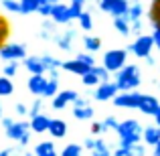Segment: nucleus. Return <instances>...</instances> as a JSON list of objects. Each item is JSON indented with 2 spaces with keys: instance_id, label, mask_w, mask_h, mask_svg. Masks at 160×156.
<instances>
[{
  "instance_id": "34",
  "label": "nucleus",
  "mask_w": 160,
  "mask_h": 156,
  "mask_svg": "<svg viewBox=\"0 0 160 156\" xmlns=\"http://www.w3.org/2000/svg\"><path fill=\"white\" fill-rule=\"evenodd\" d=\"M18 69H20L18 61H6V65H4V69H2V75H6V77L12 79L16 73H18Z\"/></svg>"
},
{
  "instance_id": "12",
  "label": "nucleus",
  "mask_w": 160,
  "mask_h": 156,
  "mask_svg": "<svg viewBox=\"0 0 160 156\" xmlns=\"http://www.w3.org/2000/svg\"><path fill=\"white\" fill-rule=\"evenodd\" d=\"M77 98H79V93L75 89H61L51 99V105H53V109H65L67 105H71Z\"/></svg>"
},
{
  "instance_id": "23",
  "label": "nucleus",
  "mask_w": 160,
  "mask_h": 156,
  "mask_svg": "<svg viewBox=\"0 0 160 156\" xmlns=\"http://www.w3.org/2000/svg\"><path fill=\"white\" fill-rule=\"evenodd\" d=\"M32 152H35V156H59L55 144H53V142H49V140L39 142V144L35 146V150H32Z\"/></svg>"
},
{
  "instance_id": "27",
  "label": "nucleus",
  "mask_w": 160,
  "mask_h": 156,
  "mask_svg": "<svg viewBox=\"0 0 160 156\" xmlns=\"http://www.w3.org/2000/svg\"><path fill=\"white\" fill-rule=\"evenodd\" d=\"M59 91H61V89H59V77H49L47 85H45V91H43V98H47V99L51 98L53 99Z\"/></svg>"
},
{
  "instance_id": "19",
  "label": "nucleus",
  "mask_w": 160,
  "mask_h": 156,
  "mask_svg": "<svg viewBox=\"0 0 160 156\" xmlns=\"http://www.w3.org/2000/svg\"><path fill=\"white\" fill-rule=\"evenodd\" d=\"M51 120H53V118H49L45 112H43V113H39V116L31 118V130H32L35 134H45V132H49Z\"/></svg>"
},
{
  "instance_id": "30",
  "label": "nucleus",
  "mask_w": 160,
  "mask_h": 156,
  "mask_svg": "<svg viewBox=\"0 0 160 156\" xmlns=\"http://www.w3.org/2000/svg\"><path fill=\"white\" fill-rule=\"evenodd\" d=\"M0 6H2L6 12H10V14H22L20 0H0Z\"/></svg>"
},
{
  "instance_id": "42",
  "label": "nucleus",
  "mask_w": 160,
  "mask_h": 156,
  "mask_svg": "<svg viewBox=\"0 0 160 156\" xmlns=\"http://www.w3.org/2000/svg\"><path fill=\"white\" fill-rule=\"evenodd\" d=\"M53 6L55 4H49V2H43L39 8V14L41 16H47V18H51V12H53Z\"/></svg>"
},
{
  "instance_id": "46",
  "label": "nucleus",
  "mask_w": 160,
  "mask_h": 156,
  "mask_svg": "<svg viewBox=\"0 0 160 156\" xmlns=\"http://www.w3.org/2000/svg\"><path fill=\"white\" fill-rule=\"evenodd\" d=\"M83 105H89V99L87 98H77L73 102V108H83Z\"/></svg>"
},
{
  "instance_id": "45",
  "label": "nucleus",
  "mask_w": 160,
  "mask_h": 156,
  "mask_svg": "<svg viewBox=\"0 0 160 156\" xmlns=\"http://www.w3.org/2000/svg\"><path fill=\"white\" fill-rule=\"evenodd\" d=\"M0 122H2V128L6 130V128H10L16 120H14V118H8V116H2V120H0Z\"/></svg>"
},
{
  "instance_id": "38",
  "label": "nucleus",
  "mask_w": 160,
  "mask_h": 156,
  "mask_svg": "<svg viewBox=\"0 0 160 156\" xmlns=\"http://www.w3.org/2000/svg\"><path fill=\"white\" fill-rule=\"evenodd\" d=\"M75 59L83 61L85 65H89V67H93V65H95V59H93V55H91V53H87V51H83V53H77V55H75Z\"/></svg>"
},
{
  "instance_id": "53",
  "label": "nucleus",
  "mask_w": 160,
  "mask_h": 156,
  "mask_svg": "<svg viewBox=\"0 0 160 156\" xmlns=\"http://www.w3.org/2000/svg\"><path fill=\"white\" fill-rule=\"evenodd\" d=\"M43 2H49V4H59L61 0H43Z\"/></svg>"
},
{
  "instance_id": "56",
  "label": "nucleus",
  "mask_w": 160,
  "mask_h": 156,
  "mask_svg": "<svg viewBox=\"0 0 160 156\" xmlns=\"http://www.w3.org/2000/svg\"><path fill=\"white\" fill-rule=\"evenodd\" d=\"M158 87H160V83H158Z\"/></svg>"
},
{
  "instance_id": "39",
  "label": "nucleus",
  "mask_w": 160,
  "mask_h": 156,
  "mask_svg": "<svg viewBox=\"0 0 160 156\" xmlns=\"http://www.w3.org/2000/svg\"><path fill=\"white\" fill-rule=\"evenodd\" d=\"M89 130H91V136H95V138H99L102 134H106V126H103V122H93Z\"/></svg>"
},
{
  "instance_id": "33",
  "label": "nucleus",
  "mask_w": 160,
  "mask_h": 156,
  "mask_svg": "<svg viewBox=\"0 0 160 156\" xmlns=\"http://www.w3.org/2000/svg\"><path fill=\"white\" fill-rule=\"evenodd\" d=\"M43 105H45L43 98H35L32 103H31V108H28V118H35V116H39V113H43Z\"/></svg>"
},
{
  "instance_id": "4",
  "label": "nucleus",
  "mask_w": 160,
  "mask_h": 156,
  "mask_svg": "<svg viewBox=\"0 0 160 156\" xmlns=\"http://www.w3.org/2000/svg\"><path fill=\"white\" fill-rule=\"evenodd\" d=\"M128 65V51L126 49H109L103 53V67L109 73H118L120 69Z\"/></svg>"
},
{
  "instance_id": "18",
  "label": "nucleus",
  "mask_w": 160,
  "mask_h": 156,
  "mask_svg": "<svg viewBox=\"0 0 160 156\" xmlns=\"http://www.w3.org/2000/svg\"><path fill=\"white\" fill-rule=\"evenodd\" d=\"M41 59H43L45 67H47L49 77H59V71L63 69V61H61V59H57L55 55H49V53L41 55Z\"/></svg>"
},
{
  "instance_id": "22",
  "label": "nucleus",
  "mask_w": 160,
  "mask_h": 156,
  "mask_svg": "<svg viewBox=\"0 0 160 156\" xmlns=\"http://www.w3.org/2000/svg\"><path fill=\"white\" fill-rule=\"evenodd\" d=\"M67 132H69V128H67V122L65 120H59V118H55L51 120V126H49V134L55 138V140H59V138H65Z\"/></svg>"
},
{
  "instance_id": "37",
  "label": "nucleus",
  "mask_w": 160,
  "mask_h": 156,
  "mask_svg": "<svg viewBox=\"0 0 160 156\" xmlns=\"http://www.w3.org/2000/svg\"><path fill=\"white\" fill-rule=\"evenodd\" d=\"M93 69H95V73L99 75L102 83H103V81H112V73H109V71H108L103 65H93Z\"/></svg>"
},
{
  "instance_id": "43",
  "label": "nucleus",
  "mask_w": 160,
  "mask_h": 156,
  "mask_svg": "<svg viewBox=\"0 0 160 156\" xmlns=\"http://www.w3.org/2000/svg\"><path fill=\"white\" fill-rule=\"evenodd\" d=\"M14 113H16V116H20V118H22V116H28V108L22 102H18V103H14Z\"/></svg>"
},
{
  "instance_id": "32",
  "label": "nucleus",
  "mask_w": 160,
  "mask_h": 156,
  "mask_svg": "<svg viewBox=\"0 0 160 156\" xmlns=\"http://www.w3.org/2000/svg\"><path fill=\"white\" fill-rule=\"evenodd\" d=\"M43 0H20V6H22V14H32V12H39Z\"/></svg>"
},
{
  "instance_id": "41",
  "label": "nucleus",
  "mask_w": 160,
  "mask_h": 156,
  "mask_svg": "<svg viewBox=\"0 0 160 156\" xmlns=\"http://www.w3.org/2000/svg\"><path fill=\"white\" fill-rule=\"evenodd\" d=\"M130 27H132V35L134 37H140V35H144V20H136V23H130Z\"/></svg>"
},
{
  "instance_id": "44",
  "label": "nucleus",
  "mask_w": 160,
  "mask_h": 156,
  "mask_svg": "<svg viewBox=\"0 0 160 156\" xmlns=\"http://www.w3.org/2000/svg\"><path fill=\"white\" fill-rule=\"evenodd\" d=\"M69 8H71V16H73V20H79V16L83 14V8L77 6V4H69Z\"/></svg>"
},
{
  "instance_id": "55",
  "label": "nucleus",
  "mask_w": 160,
  "mask_h": 156,
  "mask_svg": "<svg viewBox=\"0 0 160 156\" xmlns=\"http://www.w3.org/2000/svg\"><path fill=\"white\" fill-rule=\"evenodd\" d=\"M24 156H35V152H24Z\"/></svg>"
},
{
  "instance_id": "8",
  "label": "nucleus",
  "mask_w": 160,
  "mask_h": 156,
  "mask_svg": "<svg viewBox=\"0 0 160 156\" xmlns=\"http://www.w3.org/2000/svg\"><path fill=\"white\" fill-rule=\"evenodd\" d=\"M140 99H142V93L140 91H120L116 98L112 99L116 108H126V109H138L140 105Z\"/></svg>"
},
{
  "instance_id": "15",
  "label": "nucleus",
  "mask_w": 160,
  "mask_h": 156,
  "mask_svg": "<svg viewBox=\"0 0 160 156\" xmlns=\"http://www.w3.org/2000/svg\"><path fill=\"white\" fill-rule=\"evenodd\" d=\"M51 18H53L57 24H69L71 20H73L69 4H63V2L55 4V6H53V12H51Z\"/></svg>"
},
{
  "instance_id": "54",
  "label": "nucleus",
  "mask_w": 160,
  "mask_h": 156,
  "mask_svg": "<svg viewBox=\"0 0 160 156\" xmlns=\"http://www.w3.org/2000/svg\"><path fill=\"white\" fill-rule=\"evenodd\" d=\"M2 116H4V108H2V103H0V120H2Z\"/></svg>"
},
{
  "instance_id": "51",
  "label": "nucleus",
  "mask_w": 160,
  "mask_h": 156,
  "mask_svg": "<svg viewBox=\"0 0 160 156\" xmlns=\"http://www.w3.org/2000/svg\"><path fill=\"white\" fill-rule=\"evenodd\" d=\"M154 124H156V126H160V108H158V112L154 113Z\"/></svg>"
},
{
  "instance_id": "1",
  "label": "nucleus",
  "mask_w": 160,
  "mask_h": 156,
  "mask_svg": "<svg viewBox=\"0 0 160 156\" xmlns=\"http://www.w3.org/2000/svg\"><path fill=\"white\" fill-rule=\"evenodd\" d=\"M113 79H116V85L120 91H136L142 83V73L138 65H126L124 69H120L118 73H113Z\"/></svg>"
},
{
  "instance_id": "50",
  "label": "nucleus",
  "mask_w": 160,
  "mask_h": 156,
  "mask_svg": "<svg viewBox=\"0 0 160 156\" xmlns=\"http://www.w3.org/2000/svg\"><path fill=\"white\" fill-rule=\"evenodd\" d=\"M144 61H146V63H148V67H152V65H156V61H154V57H152V55H150V57H146V59H144Z\"/></svg>"
},
{
  "instance_id": "7",
  "label": "nucleus",
  "mask_w": 160,
  "mask_h": 156,
  "mask_svg": "<svg viewBox=\"0 0 160 156\" xmlns=\"http://www.w3.org/2000/svg\"><path fill=\"white\" fill-rule=\"evenodd\" d=\"M83 148L87 150L91 156H113L112 148L108 146L106 140H102V136L95 138V136H89L83 140Z\"/></svg>"
},
{
  "instance_id": "13",
  "label": "nucleus",
  "mask_w": 160,
  "mask_h": 156,
  "mask_svg": "<svg viewBox=\"0 0 160 156\" xmlns=\"http://www.w3.org/2000/svg\"><path fill=\"white\" fill-rule=\"evenodd\" d=\"M22 65L31 75H45L47 73V67H45L41 55H28V57L22 61Z\"/></svg>"
},
{
  "instance_id": "28",
  "label": "nucleus",
  "mask_w": 160,
  "mask_h": 156,
  "mask_svg": "<svg viewBox=\"0 0 160 156\" xmlns=\"http://www.w3.org/2000/svg\"><path fill=\"white\" fill-rule=\"evenodd\" d=\"M14 93V83H12L10 77L2 75L0 77V98H8V95Z\"/></svg>"
},
{
  "instance_id": "26",
  "label": "nucleus",
  "mask_w": 160,
  "mask_h": 156,
  "mask_svg": "<svg viewBox=\"0 0 160 156\" xmlns=\"http://www.w3.org/2000/svg\"><path fill=\"white\" fill-rule=\"evenodd\" d=\"M95 112L91 105H83V108H73V118L79 122H87V120H93Z\"/></svg>"
},
{
  "instance_id": "6",
  "label": "nucleus",
  "mask_w": 160,
  "mask_h": 156,
  "mask_svg": "<svg viewBox=\"0 0 160 156\" xmlns=\"http://www.w3.org/2000/svg\"><path fill=\"white\" fill-rule=\"evenodd\" d=\"M27 57V47L22 43H8L0 47V59L4 61H24Z\"/></svg>"
},
{
  "instance_id": "29",
  "label": "nucleus",
  "mask_w": 160,
  "mask_h": 156,
  "mask_svg": "<svg viewBox=\"0 0 160 156\" xmlns=\"http://www.w3.org/2000/svg\"><path fill=\"white\" fill-rule=\"evenodd\" d=\"M81 83L85 87H98L99 83H102V79H99V75L95 73V69H91V71H87L85 75H81Z\"/></svg>"
},
{
  "instance_id": "17",
  "label": "nucleus",
  "mask_w": 160,
  "mask_h": 156,
  "mask_svg": "<svg viewBox=\"0 0 160 156\" xmlns=\"http://www.w3.org/2000/svg\"><path fill=\"white\" fill-rule=\"evenodd\" d=\"M47 79L45 75H31L27 81V89L31 91L32 95H37V98H43V91H45V85H47Z\"/></svg>"
},
{
  "instance_id": "48",
  "label": "nucleus",
  "mask_w": 160,
  "mask_h": 156,
  "mask_svg": "<svg viewBox=\"0 0 160 156\" xmlns=\"http://www.w3.org/2000/svg\"><path fill=\"white\" fill-rule=\"evenodd\" d=\"M10 156H24V146H16V150H14V152H12Z\"/></svg>"
},
{
  "instance_id": "52",
  "label": "nucleus",
  "mask_w": 160,
  "mask_h": 156,
  "mask_svg": "<svg viewBox=\"0 0 160 156\" xmlns=\"http://www.w3.org/2000/svg\"><path fill=\"white\" fill-rule=\"evenodd\" d=\"M154 156H160V142L154 146Z\"/></svg>"
},
{
  "instance_id": "24",
  "label": "nucleus",
  "mask_w": 160,
  "mask_h": 156,
  "mask_svg": "<svg viewBox=\"0 0 160 156\" xmlns=\"http://www.w3.org/2000/svg\"><path fill=\"white\" fill-rule=\"evenodd\" d=\"M113 28H116L122 37L132 35V27H130V20L126 18V16H113Z\"/></svg>"
},
{
  "instance_id": "40",
  "label": "nucleus",
  "mask_w": 160,
  "mask_h": 156,
  "mask_svg": "<svg viewBox=\"0 0 160 156\" xmlns=\"http://www.w3.org/2000/svg\"><path fill=\"white\" fill-rule=\"evenodd\" d=\"M103 126H106V132H112V130H118L120 122H118V118H113V116H108L106 120H103Z\"/></svg>"
},
{
  "instance_id": "9",
  "label": "nucleus",
  "mask_w": 160,
  "mask_h": 156,
  "mask_svg": "<svg viewBox=\"0 0 160 156\" xmlns=\"http://www.w3.org/2000/svg\"><path fill=\"white\" fill-rule=\"evenodd\" d=\"M98 4L112 16H126L130 10V0H98Z\"/></svg>"
},
{
  "instance_id": "5",
  "label": "nucleus",
  "mask_w": 160,
  "mask_h": 156,
  "mask_svg": "<svg viewBox=\"0 0 160 156\" xmlns=\"http://www.w3.org/2000/svg\"><path fill=\"white\" fill-rule=\"evenodd\" d=\"M31 134H32L31 122H24V120H16L10 128H6V138L14 140L20 146H27L31 142Z\"/></svg>"
},
{
  "instance_id": "47",
  "label": "nucleus",
  "mask_w": 160,
  "mask_h": 156,
  "mask_svg": "<svg viewBox=\"0 0 160 156\" xmlns=\"http://www.w3.org/2000/svg\"><path fill=\"white\" fill-rule=\"evenodd\" d=\"M16 150V146H8V148H4V150H0V156H10L12 152Z\"/></svg>"
},
{
  "instance_id": "21",
  "label": "nucleus",
  "mask_w": 160,
  "mask_h": 156,
  "mask_svg": "<svg viewBox=\"0 0 160 156\" xmlns=\"http://www.w3.org/2000/svg\"><path fill=\"white\" fill-rule=\"evenodd\" d=\"M142 140H144V144H148V146H156L160 142V126H156V124L146 126L144 132H142Z\"/></svg>"
},
{
  "instance_id": "35",
  "label": "nucleus",
  "mask_w": 160,
  "mask_h": 156,
  "mask_svg": "<svg viewBox=\"0 0 160 156\" xmlns=\"http://www.w3.org/2000/svg\"><path fill=\"white\" fill-rule=\"evenodd\" d=\"M79 27L83 28V31H91L93 28V18H91V12H87V10H83V14L79 16Z\"/></svg>"
},
{
  "instance_id": "49",
  "label": "nucleus",
  "mask_w": 160,
  "mask_h": 156,
  "mask_svg": "<svg viewBox=\"0 0 160 156\" xmlns=\"http://www.w3.org/2000/svg\"><path fill=\"white\" fill-rule=\"evenodd\" d=\"M85 2L87 0H71V4H77V6H81V8H85Z\"/></svg>"
},
{
  "instance_id": "36",
  "label": "nucleus",
  "mask_w": 160,
  "mask_h": 156,
  "mask_svg": "<svg viewBox=\"0 0 160 156\" xmlns=\"http://www.w3.org/2000/svg\"><path fill=\"white\" fill-rule=\"evenodd\" d=\"M152 28L154 31L150 33V35H152V39H154V47H156V51H160V23L158 20H152Z\"/></svg>"
},
{
  "instance_id": "10",
  "label": "nucleus",
  "mask_w": 160,
  "mask_h": 156,
  "mask_svg": "<svg viewBox=\"0 0 160 156\" xmlns=\"http://www.w3.org/2000/svg\"><path fill=\"white\" fill-rule=\"evenodd\" d=\"M118 93H120V89H118L116 81H103V83H99L98 87H93V95H91V98H93L95 102H109V99H113Z\"/></svg>"
},
{
  "instance_id": "20",
  "label": "nucleus",
  "mask_w": 160,
  "mask_h": 156,
  "mask_svg": "<svg viewBox=\"0 0 160 156\" xmlns=\"http://www.w3.org/2000/svg\"><path fill=\"white\" fill-rule=\"evenodd\" d=\"M57 37V23L53 18H45L43 24H41V33H39V39L43 41H55Z\"/></svg>"
},
{
  "instance_id": "11",
  "label": "nucleus",
  "mask_w": 160,
  "mask_h": 156,
  "mask_svg": "<svg viewBox=\"0 0 160 156\" xmlns=\"http://www.w3.org/2000/svg\"><path fill=\"white\" fill-rule=\"evenodd\" d=\"M75 39H77V31H75V28H67V31H63V33H57V37H55V45H57L63 53H71V51H73Z\"/></svg>"
},
{
  "instance_id": "3",
  "label": "nucleus",
  "mask_w": 160,
  "mask_h": 156,
  "mask_svg": "<svg viewBox=\"0 0 160 156\" xmlns=\"http://www.w3.org/2000/svg\"><path fill=\"white\" fill-rule=\"evenodd\" d=\"M154 39H152V35H140V37H136L134 39V43H130L128 47H126V51L128 53H132L134 57H138V59H146V57H150L154 51Z\"/></svg>"
},
{
  "instance_id": "14",
  "label": "nucleus",
  "mask_w": 160,
  "mask_h": 156,
  "mask_svg": "<svg viewBox=\"0 0 160 156\" xmlns=\"http://www.w3.org/2000/svg\"><path fill=\"white\" fill-rule=\"evenodd\" d=\"M160 108V102L156 95H150V93H142V99H140V105H138V109H140L144 116H152L158 112Z\"/></svg>"
},
{
  "instance_id": "31",
  "label": "nucleus",
  "mask_w": 160,
  "mask_h": 156,
  "mask_svg": "<svg viewBox=\"0 0 160 156\" xmlns=\"http://www.w3.org/2000/svg\"><path fill=\"white\" fill-rule=\"evenodd\" d=\"M83 146L81 144H77V142H71V144H67L65 148L59 152V156H81L83 154Z\"/></svg>"
},
{
  "instance_id": "2",
  "label": "nucleus",
  "mask_w": 160,
  "mask_h": 156,
  "mask_svg": "<svg viewBox=\"0 0 160 156\" xmlns=\"http://www.w3.org/2000/svg\"><path fill=\"white\" fill-rule=\"evenodd\" d=\"M142 132H144V128H142V124L138 120L120 122V126H118V130H116L118 138H120V144L118 146H134V144H138V142L142 140Z\"/></svg>"
},
{
  "instance_id": "16",
  "label": "nucleus",
  "mask_w": 160,
  "mask_h": 156,
  "mask_svg": "<svg viewBox=\"0 0 160 156\" xmlns=\"http://www.w3.org/2000/svg\"><path fill=\"white\" fill-rule=\"evenodd\" d=\"M93 67L85 65L83 61H79V59H69V61H63V71H67V73H73L77 75V77H81V75H85L87 71H91Z\"/></svg>"
},
{
  "instance_id": "25",
  "label": "nucleus",
  "mask_w": 160,
  "mask_h": 156,
  "mask_svg": "<svg viewBox=\"0 0 160 156\" xmlns=\"http://www.w3.org/2000/svg\"><path fill=\"white\" fill-rule=\"evenodd\" d=\"M83 49L87 53H98L102 49V39L95 35H85L83 37Z\"/></svg>"
}]
</instances>
